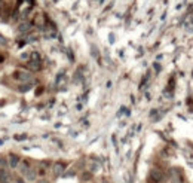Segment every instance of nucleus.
<instances>
[{"label": "nucleus", "mask_w": 193, "mask_h": 183, "mask_svg": "<svg viewBox=\"0 0 193 183\" xmlns=\"http://www.w3.org/2000/svg\"><path fill=\"white\" fill-rule=\"evenodd\" d=\"M83 182H86V180H91L92 179V173H88V171H85L83 174H82V177H80Z\"/></svg>", "instance_id": "9b49d317"}, {"label": "nucleus", "mask_w": 193, "mask_h": 183, "mask_svg": "<svg viewBox=\"0 0 193 183\" xmlns=\"http://www.w3.org/2000/svg\"><path fill=\"white\" fill-rule=\"evenodd\" d=\"M30 88H31V82H24V83H21V85H20L18 91H20V92H27Z\"/></svg>", "instance_id": "1a4fd4ad"}, {"label": "nucleus", "mask_w": 193, "mask_h": 183, "mask_svg": "<svg viewBox=\"0 0 193 183\" xmlns=\"http://www.w3.org/2000/svg\"><path fill=\"white\" fill-rule=\"evenodd\" d=\"M30 28H31V23H28V21H23L18 25V31L20 33H28Z\"/></svg>", "instance_id": "39448f33"}, {"label": "nucleus", "mask_w": 193, "mask_h": 183, "mask_svg": "<svg viewBox=\"0 0 193 183\" xmlns=\"http://www.w3.org/2000/svg\"><path fill=\"white\" fill-rule=\"evenodd\" d=\"M37 179V171L36 170H28L27 174H25V180L27 182H34Z\"/></svg>", "instance_id": "423d86ee"}, {"label": "nucleus", "mask_w": 193, "mask_h": 183, "mask_svg": "<svg viewBox=\"0 0 193 183\" xmlns=\"http://www.w3.org/2000/svg\"><path fill=\"white\" fill-rule=\"evenodd\" d=\"M28 170H30V164H28L27 161H24L23 164H20V173H21V174H24V176H25Z\"/></svg>", "instance_id": "6e6552de"}, {"label": "nucleus", "mask_w": 193, "mask_h": 183, "mask_svg": "<svg viewBox=\"0 0 193 183\" xmlns=\"http://www.w3.org/2000/svg\"><path fill=\"white\" fill-rule=\"evenodd\" d=\"M30 61H40V54H39V52H31Z\"/></svg>", "instance_id": "f8f14e48"}, {"label": "nucleus", "mask_w": 193, "mask_h": 183, "mask_svg": "<svg viewBox=\"0 0 193 183\" xmlns=\"http://www.w3.org/2000/svg\"><path fill=\"white\" fill-rule=\"evenodd\" d=\"M170 183H184V180H183V177L180 176V174H175V176L171 179Z\"/></svg>", "instance_id": "9d476101"}, {"label": "nucleus", "mask_w": 193, "mask_h": 183, "mask_svg": "<svg viewBox=\"0 0 193 183\" xmlns=\"http://www.w3.org/2000/svg\"><path fill=\"white\" fill-rule=\"evenodd\" d=\"M101 183H109V182H105V180H104V182H101Z\"/></svg>", "instance_id": "dca6fc26"}, {"label": "nucleus", "mask_w": 193, "mask_h": 183, "mask_svg": "<svg viewBox=\"0 0 193 183\" xmlns=\"http://www.w3.org/2000/svg\"><path fill=\"white\" fill-rule=\"evenodd\" d=\"M28 69L31 71H39L42 69V64H40V61H30L28 63Z\"/></svg>", "instance_id": "0eeeda50"}, {"label": "nucleus", "mask_w": 193, "mask_h": 183, "mask_svg": "<svg viewBox=\"0 0 193 183\" xmlns=\"http://www.w3.org/2000/svg\"><path fill=\"white\" fill-rule=\"evenodd\" d=\"M39 183H49V182H48V180H40Z\"/></svg>", "instance_id": "4468645a"}, {"label": "nucleus", "mask_w": 193, "mask_h": 183, "mask_svg": "<svg viewBox=\"0 0 193 183\" xmlns=\"http://www.w3.org/2000/svg\"><path fill=\"white\" fill-rule=\"evenodd\" d=\"M0 164L2 165H6V158H0Z\"/></svg>", "instance_id": "ddd939ff"}, {"label": "nucleus", "mask_w": 193, "mask_h": 183, "mask_svg": "<svg viewBox=\"0 0 193 183\" xmlns=\"http://www.w3.org/2000/svg\"><path fill=\"white\" fill-rule=\"evenodd\" d=\"M20 164H21L20 156H18V155H15V153H11V155H9V165H11V168H16V167H20Z\"/></svg>", "instance_id": "20e7f679"}, {"label": "nucleus", "mask_w": 193, "mask_h": 183, "mask_svg": "<svg viewBox=\"0 0 193 183\" xmlns=\"http://www.w3.org/2000/svg\"><path fill=\"white\" fill-rule=\"evenodd\" d=\"M13 78L16 80H20V82H31L33 80V76H31V73H28V71H23V70H18V71H15L13 73Z\"/></svg>", "instance_id": "f03ea898"}, {"label": "nucleus", "mask_w": 193, "mask_h": 183, "mask_svg": "<svg viewBox=\"0 0 193 183\" xmlns=\"http://www.w3.org/2000/svg\"><path fill=\"white\" fill-rule=\"evenodd\" d=\"M52 171H54L55 176L64 174V171H66V164H64L63 161H57V162L54 164V167H52Z\"/></svg>", "instance_id": "7ed1b4c3"}, {"label": "nucleus", "mask_w": 193, "mask_h": 183, "mask_svg": "<svg viewBox=\"0 0 193 183\" xmlns=\"http://www.w3.org/2000/svg\"><path fill=\"white\" fill-rule=\"evenodd\" d=\"M2 183H8V180H2Z\"/></svg>", "instance_id": "2eb2a0df"}, {"label": "nucleus", "mask_w": 193, "mask_h": 183, "mask_svg": "<svg viewBox=\"0 0 193 183\" xmlns=\"http://www.w3.org/2000/svg\"><path fill=\"white\" fill-rule=\"evenodd\" d=\"M163 180V171L158 168H152L147 176V183H160Z\"/></svg>", "instance_id": "f257e3e1"}]
</instances>
